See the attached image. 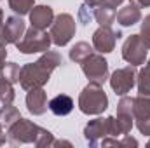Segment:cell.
<instances>
[{
    "mask_svg": "<svg viewBox=\"0 0 150 148\" xmlns=\"http://www.w3.org/2000/svg\"><path fill=\"white\" fill-rule=\"evenodd\" d=\"M47 106H49V110L52 111L54 115L65 117V115H68L70 111L74 110V99L68 94H58V96H54L49 101Z\"/></svg>",
    "mask_w": 150,
    "mask_h": 148,
    "instance_id": "obj_16",
    "label": "cell"
},
{
    "mask_svg": "<svg viewBox=\"0 0 150 148\" xmlns=\"http://www.w3.org/2000/svg\"><path fill=\"white\" fill-rule=\"evenodd\" d=\"M107 106H108V98H107V92L103 91L101 84L89 82L79 96L80 111L86 115H100L107 110Z\"/></svg>",
    "mask_w": 150,
    "mask_h": 148,
    "instance_id": "obj_4",
    "label": "cell"
},
{
    "mask_svg": "<svg viewBox=\"0 0 150 148\" xmlns=\"http://www.w3.org/2000/svg\"><path fill=\"white\" fill-rule=\"evenodd\" d=\"M63 63V58L59 52L56 51H45L40 59L35 63H28L21 68V75H19V82L21 87L30 91V89H37V87H44L49 80V77L52 73L54 68H58Z\"/></svg>",
    "mask_w": 150,
    "mask_h": 148,
    "instance_id": "obj_1",
    "label": "cell"
},
{
    "mask_svg": "<svg viewBox=\"0 0 150 148\" xmlns=\"http://www.w3.org/2000/svg\"><path fill=\"white\" fill-rule=\"evenodd\" d=\"M133 118V98H122L117 105V122L124 136L131 132Z\"/></svg>",
    "mask_w": 150,
    "mask_h": 148,
    "instance_id": "obj_11",
    "label": "cell"
},
{
    "mask_svg": "<svg viewBox=\"0 0 150 148\" xmlns=\"http://www.w3.org/2000/svg\"><path fill=\"white\" fill-rule=\"evenodd\" d=\"M25 35V21L19 16H11L7 18L4 25V40L7 44H16L19 38Z\"/></svg>",
    "mask_w": 150,
    "mask_h": 148,
    "instance_id": "obj_12",
    "label": "cell"
},
{
    "mask_svg": "<svg viewBox=\"0 0 150 148\" xmlns=\"http://www.w3.org/2000/svg\"><path fill=\"white\" fill-rule=\"evenodd\" d=\"M115 147H138V141L134 140V138H131L129 134H126V138L124 140H117V143H115Z\"/></svg>",
    "mask_w": 150,
    "mask_h": 148,
    "instance_id": "obj_28",
    "label": "cell"
},
{
    "mask_svg": "<svg viewBox=\"0 0 150 148\" xmlns=\"http://www.w3.org/2000/svg\"><path fill=\"white\" fill-rule=\"evenodd\" d=\"M51 38L56 45H67L75 35V19L70 14H59L54 18L51 25Z\"/></svg>",
    "mask_w": 150,
    "mask_h": 148,
    "instance_id": "obj_6",
    "label": "cell"
},
{
    "mask_svg": "<svg viewBox=\"0 0 150 148\" xmlns=\"http://www.w3.org/2000/svg\"><path fill=\"white\" fill-rule=\"evenodd\" d=\"M136 68L133 66V65H129V66H126V68H119V70H115L110 77V85H112L113 92L115 94H119V96H124V94H127L133 87H134V84H136Z\"/></svg>",
    "mask_w": 150,
    "mask_h": 148,
    "instance_id": "obj_9",
    "label": "cell"
},
{
    "mask_svg": "<svg viewBox=\"0 0 150 148\" xmlns=\"http://www.w3.org/2000/svg\"><path fill=\"white\" fill-rule=\"evenodd\" d=\"M91 9H93V7H89L87 4H84V5L80 7V11H79V19H80L82 23H86V25L91 23V19L94 18V12H93Z\"/></svg>",
    "mask_w": 150,
    "mask_h": 148,
    "instance_id": "obj_26",
    "label": "cell"
},
{
    "mask_svg": "<svg viewBox=\"0 0 150 148\" xmlns=\"http://www.w3.org/2000/svg\"><path fill=\"white\" fill-rule=\"evenodd\" d=\"M7 140L11 145L33 143L38 148L52 147V143H54V138L47 129L40 127V125L33 124L32 120H26V118H18L7 129Z\"/></svg>",
    "mask_w": 150,
    "mask_h": 148,
    "instance_id": "obj_2",
    "label": "cell"
},
{
    "mask_svg": "<svg viewBox=\"0 0 150 148\" xmlns=\"http://www.w3.org/2000/svg\"><path fill=\"white\" fill-rule=\"evenodd\" d=\"M133 117L134 120L150 117V94H138V98L133 99Z\"/></svg>",
    "mask_w": 150,
    "mask_h": 148,
    "instance_id": "obj_17",
    "label": "cell"
},
{
    "mask_svg": "<svg viewBox=\"0 0 150 148\" xmlns=\"http://www.w3.org/2000/svg\"><path fill=\"white\" fill-rule=\"evenodd\" d=\"M82 72L84 75L91 80V82H96V84H103L107 78H108V63L103 56L100 54H91L89 58H86L82 63Z\"/></svg>",
    "mask_w": 150,
    "mask_h": 148,
    "instance_id": "obj_7",
    "label": "cell"
},
{
    "mask_svg": "<svg viewBox=\"0 0 150 148\" xmlns=\"http://www.w3.org/2000/svg\"><path fill=\"white\" fill-rule=\"evenodd\" d=\"M136 125H138V129H140V132H142V134L150 136V117H149V118L136 120Z\"/></svg>",
    "mask_w": 150,
    "mask_h": 148,
    "instance_id": "obj_27",
    "label": "cell"
},
{
    "mask_svg": "<svg viewBox=\"0 0 150 148\" xmlns=\"http://www.w3.org/2000/svg\"><path fill=\"white\" fill-rule=\"evenodd\" d=\"M33 2L35 0H9V5H11V9L16 14L25 16V14H28L33 9Z\"/></svg>",
    "mask_w": 150,
    "mask_h": 148,
    "instance_id": "obj_23",
    "label": "cell"
},
{
    "mask_svg": "<svg viewBox=\"0 0 150 148\" xmlns=\"http://www.w3.org/2000/svg\"><path fill=\"white\" fill-rule=\"evenodd\" d=\"M5 58H7V49H5V45H0V72L5 66Z\"/></svg>",
    "mask_w": 150,
    "mask_h": 148,
    "instance_id": "obj_30",
    "label": "cell"
},
{
    "mask_svg": "<svg viewBox=\"0 0 150 148\" xmlns=\"http://www.w3.org/2000/svg\"><path fill=\"white\" fill-rule=\"evenodd\" d=\"M4 127H2V124H0V145H4L5 143V134H4V131H2Z\"/></svg>",
    "mask_w": 150,
    "mask_h": 148,
    "instance_id": "obj_35",
    "label": "cell"
},
{
    "mask_svg": "<svg viewBox=\"0 0 150 148\" xmlns=\"http://www.w3.org/2000/svg\"><path fill=\"white\" fill-rule=\"evenodd\" d=\"M0 73L4 75L9 82H19V75H21V68H19V65H16V63H5V66H4V70L0 72Z\"/></svg>",
    "mask_w": 150,
    "mask_h": 148,
    "instance_id": "obj_24",
    "label": "cell"
},
{
    "mask_svg": "<svg viewBox=\"0 0 150 148\" xmlns=\"http://www.w3.org/2000/svg\"><path fill=\"white\" fill-rule=\"evenodd\" d=\"M117 12L112 7H107V5H98V9L94 11V19L101 25V26H110L115 19Z\"/></svg>",
    "mask_w": 150,
    "mask_h": 148,
    "instance_id": "obj_19",
    "label": "cell"
},
{
    "mask_svg": "<svg viewBox=\"0 0 150 148\" xmlns=\"http://www.w3.org/2000/svg\"><path fill=\"white\" fill-rule=\"evenodd\" d=\"M54 21V12L49 5H37L30 11V23L32 26L45 30L47 26H51Z\"/></svg>",
    "mask_w": 150,
    "mask_h": 148,
    "instance_id": "obj_14",
    "label": "cell"
},
{
    "mask_svg": "<svg viewBox=\"0 0 150 148\" xmlns=\"http://www.w3.org/2000/svg\"><path fill=\"white\" fill-rule=\"evenodd\" d=\"M119 37H120V33L119 32L115 33L110 26H100L93 35V45L101 54L103 52H112Z\"/></svg>",
    "mask_w": 150,
    "mask_h": 148,
    "instance_id": "obj_10",
    "label": "cell"
},
{
    "mask_svg": "<svg viewBox=\"0 0 150 148\" xmlns=\"http://www.w3.org/2000/svg\"><path fill=\"white\" fill-rule=\"evenodd\" d=\"M131 2H134L140 7H150V0H131Z\"/></svg>",
    "mask_w": 150,
    "mask_h": 148,
    "instance_id": "obj_32",
    "label": "cell"
},
{
    "mask_svg": "<svg viewBox=\"0 0 150 148\" xmlns=\"http://www.w3.org/2000/svg\"><path fill=\"white\" fill-rule=\"evenodd\" d=\"M26 106H28V111L33 115L45 113V110L49 106H47V94L42 87L30 89V92L26 94Z\"/></svg>",
    "mask_w": 150,
    "mask_h": 148,
    "instance_id": "obj_13",
    "label": "cell"
},
{
    "mask_svg": "<svg viewBox=\"0 0 150 148\" xmlns=\"http://www.w3.org/2000/svg\"><path fill=\"white\" fill-rule=\"evenodd\" d=\"M0 45H5L4 40V11L0 9Z\"/></svg>",
    "mask_w": 150,
    "mask_h": 148,
    "instance_id": "obj_31",
    "label": "cell"
},
{
    "mask_svg": "<svg viewBox=\"0 0 150 148\" xmlns=\"http://www.w3.org/2000/svg\"><path fill=\"white\" fill-rule=\"evenodd\" d=\"M18 118H21V115H19L16 106H12V103L2 105V108H0V124H2V127L9 129Z\"/></svg>",
    "mask_w": 150,
    "mask_h": 148,
    "instance_id": "obj_18",
    "label": "cell"
},
{
    "mask_svg": "<svg viewBox=\"0 0 150 148\" xmlns=\"http://www.w3.org/2000/svg\"><path fill=\"white\" fill-rule=\"evenodd\" d=\"M52 38L49 33H45L44 30L32 26L30 30L25 32L23 38H19L16 42V47L19 52L23 54H33V52H45L51 45Z\"/></svg>",
    "mask_w": 150,
    "mask_h": 148,
    "instance_id": "obj_5",
    "label": "cell"
},
{
    "mask_svg": "<svg viewBox=\"0 0 150 148\" xmlns=\"http://www.w3.org/2000/svg\"><path fill=\"white\" fill-rule=\"evenodd\" d=\"M117 21L122 25V26H133L136 25L140 19H142V11H140V5H136L134 2L129 0V4L126 7H122L119 12H117Z\"/></svg>",
    "mask_w": 150,
    "mask_h": 148,
    "instance_id": "obj_15",
    "label": "cell"
},
{
    "mask_svg": "<svg viewBox=\"0 0 150 148\" xmlns=\"http://www.w3.org/2000/svg\"><path fill=\"white\" fill-rule=\"evenodd\" d=\"M91 54H93V47L87 42H79V44H75L74 47H72V51H70V59L75 61V63H82Z\"/></svg>",
    "mask_w": 150,
    "mask_h": 148,
    "instance_id": "obj_20",
    "label": "cell"
},
{
    "mask_svg": "<svg viewBox=\"0 0 150 148\" xmlns=\"http://www.w3.org/2000/svg\"><path fill=\"white\" fill-rule=\"evenodd\" d=\"M124 136L119 122L115 117H107V118H94L91 120L86 129H84V138L91 147H98L101 145V141L105 138H119Z\"/></svg>",
    "mask_w": 150,
    "mask_h": 148,
    "instance_id": "obj_3",
    "label": "cell"
},
{
    "mask_svg": "<svg viewBox=\"0 0 150 148\" xmlns=\"http://www.w3.org/2000/svg\"><path fill=\"white\" fill-rule=\"evenodd\" d=\"M61 145H65V147H72V143H68V141H54V143H52V147H61Z\"/></svg>",
    "mask_w": 150,
    "mask_h": 148,
    "instance_id": "obj_34",
    "label": "cell"
},
{
    "mask_svg": "<svg viewBox=\"0 0 150 148\" xmlns=\"http://www.w3.org/2000/svg\"><path fill=\"white\" fill-rule=\"evenodd\" d=\"M84 2H86V4H87L89 7H93V9H96V7L100 5V2H101V0H84Z\"/></svg>",
    "mask_w": 150,
    "mask_h": 148,
    "instance_id": "obj_33",
    "label": "cell"
},
{
    "mask_svg": "<svg viewBox=\"0 0 150 148\" xmlns=\"http://www.w3.org/2000/svg\"><path fill=\"white\" fill-rule=\"evenodd\" d=\"M122 58H124V61H127L133 66H138V65L145 63L147 45L143 44L140 35H131V37L126 38V42L122 45Z\"/></svg>",
    "mask_w": 150,
    "mask_h": 148,
    "instance_id": "obj_8",
    "label": "cell"
},
{
    "mask_svg": "<svg viewBox=\"0 0 150 148\" xmlns=\"http://www.w3.org/2000/svg\"><path fill=\"white\" fill-rule=\"evenodd\" d=\"M124 0H101L100 5H107V7H112V9H117Z\"/></svg>",
    "mask_w": 150,
    "mask_h": 148,
    "instance_id": "obj_29",
    "label": "cell"
},
{
    "mask_svg": "<svg viewBox=\"0 0 150 148\" xmlns=\"http://www.w3.org/2000/svg\"><path fill=\"white\" fill-rule=\"evenodd\" d=\"M149 147H150V141H149Z\"/></svg>",
    "mask_w": 150,
    "mask_h": 148,
    "instance_id": "obj_36",
    "label": "cell"
},
{
    "mask_svg": "<svg viewBox=\"0 0 150 148\" xmlns=\"http://www.w3.org/2000/svg\"><path fill=\"white\" fill-rule=\"evenodd\" d=\"M138 91L140 94H150V59L145 68L138 73Z\"/></svg>",
    "mask_w": 150,
    "mask_h": 148,
    "instance_id": "obj_22",
    "label": "cell"
},
{
    "mask_svg": "<svg viewBox=\"0 0 150 148\" xmlns=\"http://www.w3.org/2000/svg\"><path fill=\"white\" fill-rule=\"evenodd\" d=\"M12 101H14L12 82H9L4 75L0 73V105H9Z\"/></svg>",
    "mask_w": 150,
    "mask_h": 148,
    "instance_id": "obj_21",
    "label": "cell"
},
{
    "mask_svg": "<svg viewBox=\"0 0 150 148\" xmlns=\"http://www.w3.org/2000/svg\"><path fill=\"white\" fill-rule=\"evenodd\" d=\"M140 37L143 40V44L147 45V49H150V14L145 16L143 23H142V33H140Z\"/></svg>",
    "mask_w": 150,
    "mask_h": 148,
    "instance_id": "obj_25",
    "label": "cell"
}]
</instances>
